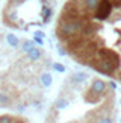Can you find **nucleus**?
Instances as JSON below:
<instances>
[{"label": "nucleus", "instance_id": "obj_1", "mask_svg": "<svg viewBox=\"0 0 121 123\" xmlns=\"http://www.w3.org/2000/svg\"><path fill=\"white\" fill-rule=\"evenodd\" d=\"M89 90L92 93L100 94V96H101L103 93L108 91V84H106L104 81H101V79H94L92 84H91V87H89Z\"/></svg>", "mask_w": 121, "mask_h": 123}, {"label": "nucleus", "instance_id": "obj_2", "mask_svg": "<svg viewBox=\"0 0 121 123\" xmlns=\"http://www.w3.org/2000/svg\"><path fill=\"white\" fill-rule=\"evenodd\" d=\"M41 56H43V52H41L38 47H33V49H30L27 52V58L30 61H38V59H41Z\"/></svg>", "mask_w": 121, "mask_h": 123}, {"label": "nucleus", "instance_id": "obj_3", "mask_svg": "<svg viewBox=\"0 0 121 123\" xmlns=\"http://www.w3.org/2000/svg\"><path fill=\"white\" fill-rule=\"evenodd\" d=\"M11 105H12L11 97L6 93H0V108H9Z\"/></svg>", "mask_w": 121, "mask_h": 123}, {"label": "nucleus", "instance_id": "obj_4", "mask_svg": "<svg viewBox=\"0 0 121 123\" xmlns=\"http://www.w3.org/2000/svg\"><path fill=\"white\" fill-rule=\"evenodd\" d=\"M86 78H88V74L85 72H77V73H74L73 76H71V81L74 84H82V82H85Z\"/></svg>", "mask_w": 121, "mask_h": 123}, {"label": "nucleus", "instance_id": "obj_5", "mask_svg": "<svg viewBox=\"0 0 121 123\" xmlns=\"http://www.w3.org/2000/svg\"><path fill=\"white\" fill-rule=\"evenodd\" d=\"M6 41H8V44L11 47H17L18 44H20V40H18L17 35H14V34H8L6 35Z\"/></svg>", "mask_w": 121, "mask_h": 123}, {"label": "nucleus", "instance_id": "obj_6", "mask_svg": "<svg viewBox=\"0 0 121 123\" xmlns=\"http://www.w3.org/2000/svg\"><path fill=\"white\" fill-rule=\"evenodd\" d=\"M68 100L65 97H59L58 100H56V103H55V108H58V110H64V108H67L68 106Z\"/></svg>", "mask_w": 121, "mask_h": 123}, {"label": "nucleus", "instance_id": "obj_7", "mask_svg": "<svg viewBox=\"0 0 121 123\" xmlns=\"http://www.w3.org/2000/svg\"><path fill=\"white\" fill-rule=\"evenodd\" d=\"M41 84H43L44 87H50V85H52V74L44 73L43 76H41Z\"/></svg>", "mask_w": 121, "mask_h": 123}, {"label": "nucleus", "instance_id": "obj_8", "mask_svg": "<svg viewBox=\"0 0 121 123\" xmlns=\"http://www.w3.org/2000/svg\"><path fill=\"white\" fill-rule=\"evenodd\" d=\"M35 47V43L33 41H30V40H26V41H23V44H21V49H23V52H29L30 49H33Z\"/></svg>", "mask_w": 121, "mask_h": 123}, {"label": "nucleus", "instance_id": "obj_9", "mask_svg": "<svg viewBox=\"0 0 121 123\" xmlns=\"http://www.w3.org/2000/svg\"><path fill=\"white\" fill-rule=\"evenodd\" d=\"M14 120V117L12 116H8V114H5V116H0V123H12Z\"/></svg>", "mask_w": 121, "mask_h": 123}, {"label": "nucleus", "instance_id": "obj_10", "mask_svg": "<svg viewBox=\"0 0 121 123\" xmlns=\"http://www.w3.org/2000/svg\"><path fill=\"white\" fill-rule=\"evenodd\" d=\"M97 123H114V120H112V117H110V116H103V117H100V119H99Z\"/></svg>", "mask_w": 121, "mask_h": 123}, {"label": "nucleus", "instance_id": "obj_11", "mask_svg": "<svg viewBox=\"0 0 121 123\" xmlns=\"http://www.w3.org/2000/svg\"><path fill=\"white\" fill-rule=\"evenodd\" d=\"M53 68L56 70V72H59V73H64V72H65V67H64L62 64H58V62L53 64Z\"/></svg>", "mask_w": 121, "mask_h": 123}, {"label": "nucleus", "instance_id": "obj_12", "mask_svg": "<svg viewBox=\"0 0 121 123\" xmlns=\"http://www.w3.org/2000/svg\"><path fill=\"white\" fill-rule=\"evenodd\" d=\"M35 37H38V38H44V32L36 31V32H35Z\"/></svg>", "mask_w": 121, "mask_h": 123}, {"label": "nucleus", "instance_id": "obj_13", "mask_svg": "<svg viewBox=\"0 0 121 123\" xmlns=\"http://www.w3.org/2000/svg\"><path fill=\"white\" fill-rule=\"evenodd\" d=\"M35 43H36V44H43V38H38V37H35Z\"/></svg>", "mask_w": 121, "mask_h": 123}, {"label": "nucleus", "instance_id": "obj_14", "mask_svg": "<svg viewBox=\"0 0 121 123\" xmlns=\"http://www.w3.org/2000/svg\"><path fill=\"white\" fill-rule=\"evenodd\" d=\"M17 110H18V111H24V110H26V105H18Z\"/></svg>", "mask_w": 121, "mask_h": 123}, {"label": "nucleus", "instance_id": "obj_15", "mask_svg": "<svg viewBox=\"0 0 121 123\" xmlns=\"http://www.w3.org/2000/svg\"><path fill=\"white\" fill-rule=\"evenodd\" d=\"M12 123H20V122H17V119H15V120H14V122H12Z\"/></svg>", "mask_w": 121, "mask_h": 123}]
</instances>
